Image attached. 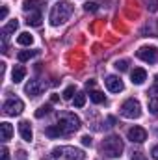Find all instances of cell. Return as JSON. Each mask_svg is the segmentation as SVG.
<instances>
[{"label":"cell","mask_w":158,"mask_h":160,"mask_svg":"<svg viewBox=\"0 0 158 160\" xmlns=\"http://www.w3.org/2000/svg\"><path fill=\"white\" fill-rule=\"evenodd\" d=\"M45 134H47L48 138H60V136H65V132L62 130V127H60V125L47 127V128H45Z\"/></svg>","instance_id":"cell-17"},{"label":"cell","mask_w":158,"mask_h":160,"mask_svg":"<svg viewBox=\"0 0 158 160\" xmlns=\"http://www.w3.org/2000/svg\"><path fill=\"white\" fill-rule=\"evenodd\" d=\"M22 110H24V102L21 99H15V97L6 99L4 104H2V112L6 116H19Z\"/></svg>","instance_id":"cell-6"},{"label":"cell","mask_w":158,"mask_h":160,"mask_svg":"<svg viewBox=\"0 0 158 160\" xmlns=\"http://www.w3.org/2000/svg\"><path fill=\"white\" fill-rule=\"evenodd\" d=\"M50 101H52V102H58V101H60V97H58V95H52V99H50Z\"/></svg>","instance_id":"cell-36"},{"label":"cell","mask_w":158,"mask_h":160,"mask_svg":"<svg viewBox=\"0 0 158 160\" xmlns=\"http://www.w3.org/2000/svg\"><path fill=\"white\" fill-rule=\"evenodd\" d=\"M37 54H39V50H21L17 54V58H19V62H28V60L36 58Z\"/></svg>","instance_id":"cell-18"},{"label":"cell","mask_w":158,"mask_h":160,"mask_svg":"<svg viewBox=\"0 0 158 160\" xmlns=\"http://www.w3.org/2000/svg\"><path fill=\"white\" fill-rule=\"evenodd\" d=\"M86 155L84 151H80L77 147H71V145H63V147H56L52 149L48 160H84Z\"/></svg>","instance_id":"cell-3"},{"label":"cell","mask_w":158,"mask_h":160,"mask_svg":"<svg viewBox=\"0 0 158 160\" xmlns=\"http://www.w3.org/2000/svg\"><path fill=\"white\" fill-rule=\"evenodd\" d=\"M73 95H75V86H69V88L63 91V99H65V101H71Z\"/></svg>","instance_id":"cell-24"},{"label":"cell","mask_w":158,"mask_h":160,"mask_svg":"<svg viewBox=\"0 0 158 160\" xmlns=\"http://www.w3.org/2000/svg\"><path fill=\"white\" fill-rule=\"evenodd\" d=\"M0 132H2V142H7L11 140V134H13V127L9 123H0Z\"/></svg>","instance_id":"cell-16"},{"label":"cell","mask_w":158,"mask_h":160,"mask_svg":"<svg viewBox=\"0 0 158 160\" xmlns=\"http://www.w3.org/2000/svg\"><path fill=\"white\" fill-rule=\"evenodd\" d=\"M116 69L121 71V73L126 71V69H128V62H126V60H117V62H116Z\"/></svg>","instance_id":"cell-23"},{"label":"cell","mask_w":158,"mask_h":160,"mask_svg":"<svg viewBox=\"0 0 158 160\" xmlns=\"http://www.w3.org/2000/svg\"><path fill=\"white\" fill-rule=\"evenodd\" d=\"M149 110H151L153 114H158V99L156 97H153V99L149 101Z\"/></svg>","instance_id":"cell-25"},{"label":"cell","mask_w":158,"mask_h":160,"mask_svg":"<svg viewBox=\"0 0 158 160\" xmlns=\"http://www.w3.org/2000/svg\"><path fill=\"white\" fill-rule=\"evenodd\" d=\"M84 9L86 11H97V4L95 2H87V4H84Z\"/></svg>","instance_id":"cell-26"},{"label":"cell","mask_w":158,"mask_h":160,"mask_svg":"<svg viewBox=\"0 0 158 160\" xmlns=\"http://www.w3.org/2000/svg\"><path fill=\"white\" fill-rule=\"evenodd\" d=\"M7 17V6H2V11H0V21H4Z\"/></svg>","instance_id":"cell-31"},{"label":"cell","mask_w":158,"mask_h":160,"mask_svg":"<svg viewBox=\"0 0 158 160\" xmlns=\"http://www.w3.org/2000/svg\"><path fill=\"white\" fill-rule=\"evenodd\" d=\"M43 89H45V86L41 84L39 80H30V82L24 86V91H26L30 97H37V95H41Z\"/></svg>","instance_id":"cell-10"},{"label":"cell","mask_w":158,"mask_h":160,"mask_svg":"<svg viewBox=\"0 0 158 160\" xmlns=\"http://www.w3.org/2000/svg\"><path fill=\"white\" fill-rule=\"evenodd\" d=\"M93 86H95V80H87V82H86V88H87V89L93 88Z\"/></svg>","instance_id":"cell-34"},{"label":"cell","mask_w":158,"mask_h":160,"mask_svg":"<svg viewBox=\"0 0 158 160\" xmlns=\"http://www.w3.org/2000/svg\"><path fill=\"white\" fill-rule=\"evenodd\" d=\"M130 77H132V84H138V86H140V84H143V82L147 80V73H145V69L138 67V69H134V71H132V75H130Z\"/></svg>","instance_id":"cell-12"},{"label":"cell","mask_w":158,"mask_h":160,"mask_svg":"<svg viewBox=\"0 0 158 160\" xmlns=\"http://www.w3.org/2000/svg\"><path fill=\"white\" fill-rule=\"evenodd\" d=\"M104 84H106V88L112 91V93H119V91H123V80L119 78V77H116V75H110V77H106V80H104Z\"/></svg>","instance_id":"cell-9"},{"label":"cell","mask_w":158,"mask_h":160,"mask_svg":"<svg viewBox=\"0 0 158 160\" xmlns=\"http://www.w3.org/2000/svg\"><path fill=\"white\" fill-rule=\"evenodd\" d=\"M82 145L89 147V145H91V136H82Z\"/></svg>","instance_id":"cell-29"},{"label":"cell","mask_w":158,"mask_h":160,"mask_svg":"<svg viewBox=\"0 0 158 160\" xmlns=\"http://www.w3.org/2000/svg\"><path fill=\"white\" fill-rule=\"evenodd\" d=\"M50 112V104H43L37 108V112H36V118H43V116H47Z\"/></svg>","instance_id":"cell-22"},{"label":"cell","mask_w":158,"mask_h":160,"mask_svg":"<svg viewBox=\"0 0 158 160\" xmlns=\"http://www.w3.org/2000/svg\"><path fill=\"white\" fill-rule=\"evenodd\" d=\"M4 73H6V63L2 62V63H0V77H4Z\"/></svg>","instance_id":"cell-33"},{"label":"cell","mask_w":158,"mask_h":160,"mask_svg":"<svg viewBox=\"0 0 158 160\" xmlns=\"http://www.w3.org/2000/svg\"><path fill=\"white\" fill-rule=\"evenodd\" d=\"M130 160H147L141 153H132V157H130Z\"/></svg>","instance_id":"cell-30"},{"label":"cell","mask_w":158,"mask_h":160,"mask_svg":"<svg viewBox=\"0 0 158 160\" xmlns=\"http://www.w3.org/2000/svg\"><path fill=\"white\" fill-rule=\"evenodd\" d=\"M101 149H102V153H104L108 158H117V157H121L125 145H123V142H121L119 136L112 134V136H106V138L102 140Z\"/></svg>","instance_id":"cell-2"},{"label":"cell","mask_w":158,"mask_h":160,"mask_svg":"<svg viewBox=\"0 0 158 160\" xmlns=\"http://www.w3.org/2000/svg\"><path fill=\"white\" fill-rule=\"evenodd\" d=\"M126 136H128V140H130L132 143H143V142L147 140V132H145V128H141V127H132V128H128Z\"/></svg>","instance_id":"cell-8"},{"label":"cell","mask_w":158,"mask_h":160,"mask_svg":"<svg viewBox=\"0 0 158 160\" xmlns=\"http://www.w3.org/2000/svg\"><path fill=\"white\" fill-rule=\"evenodd\" d=\"M41 6H43L41 0H24V2H22V9H24L26 13H30V11H39Z\"/></svg>","instance_id":"cell-13"},{"label":"cell","mask_w":158,"mask_h":160,"mask_svg":"<svg viewBox=\"0 0 158 160\" xmlns=\"http://www.w3.org/2000/svg\"><path fill=\"white\" fill-rule=\"evenodd\" d=\"M19 134H21V138H22L24 142H32L34 134H32V127H30L28 121H21V123H19Z\"/></svg>","instance_id":"cell-11"},{"label":"cell","mask_w":158,"mask_h":160,"mask_svg":"<svg viewBox=\"0 0 158 160\" xmlns=\"http://www.w3.org/2000/svg\"><path fill=\"white\" fill-rule=\"evenodd\" d=\"M24 75H26V69H24L22 65H15V67H13V71H11V78H13L15 84L22 82V80H24Z\"/></svg>","instance_id":"cell-15"},{"label":"cell","mask_w":158,"mask_h":160,"mask_svg":"<svg viewBox=\"0 0 158 160\" xmlns=\"http://www.w3.org/2000/svg\"><path fill=\"white\" fill-rule=\"evenodd\" d=\"M121 116L126 119H138L141 116V104L136 99H126L121 104Z\"/></svg>","instance_id":"cell-5"},{"label":"cell","mask_w":158,"mask_h":160,"mask_svg":"<svg viewBox=\"0 0 158 160\" xmlns=\"http://www.w3.org/2000/svg\"><path fill=\"white\" fill-rule=\"evenodd\" d=\"M58 125L62 127V130L65 134H71V132H75V130L80 128V119L75 114H71V112H63L58 118Z\"/></svg>","instance_id":"cell-4"},{"label":"cell","mask_w":158,"mask_h":160,"mask_svg":"<svg viewBox=\"0 0 158 160\" xmlns=\"http://www.w3.org/2000/svg\"><path fill=\"white\" fill-rule=\"evenodd\" d=\"M151 157H153L155 160H158V145H155V147L151 149Z\"/></svg>","instance_id":"cell-32"},{"label":"cell","mask_w":158,"mask_h":160,"mask_svg":"<svg viewBox=\"0 0 158 160\" xmlns=\"http://www.w3.org/2000/svg\"><path fill=\"white\" fill-rule=\"evenodd\" d=\"M17 43H19V45H24V47H30V45L34 43V38H32V34H28V32H22V34H19Z\"/></svg>","instance_id":"cell-19"},{"label":"cell","mask_w":158,"mask_h":160,"mask_svg":"<svg viewBox=\"0 0 158 160\" xmlns=\"http://www.w3.org/2000/svg\"><path fill=\"white\" fill-rule=\"evenodd\" d=\"M136 56H138L140 60L147 62V63H155L158 60V50L155 47H141V48H138Z\"/></svg>","instance_id":"cell-7"},{"label":"cell","mask_w":158,"mask_h":160,"mask_svg":"<svg viewBox=\"0 0 158 160\" xmlns=\"http://www.w3.org/2000/svg\"><path fill=\"white\" fill-rule=\"evenodd\" d=\"M71 13H73V6H71L69 2L62 0V2L54 4L52 9H50V24H52V26L63 24V22L71 17Z\"/></svg>","instance_id":"cell-1"},{"label":"cell","mask_w":158,"mask_h":160,"mask_svg":"<svg viewBox=\"0 0 158 160\" xmlns=\"http://www.w3.org/2000/svg\"><path fill=\"white\" fill-rule=\"evenodd\" d=\"M26 24L28 26H41V9L39 11H30L28 17H26Z\"/></svg>","instance_id":"cell-14"},{"label":"cell","mask_w":158,"mask_h":160,"mask_svg":"<svg viewBox=\"0 0 158 160\" xmlns=\"http://www.w3.org/2000/svg\"><path fill=\"white\" fill-rule=\"evenodd\" d=\"M153 91L158 93V75H156V78H155V88H153Z\"/></svg>","instance_id":"cell-35"},{"label":"cell","mask_w":158,"mask_h":160,"mask_svg":"<svg viewBox=\"0 0 158 160\" xmlns=\"http://www.w3.org/2000/svg\"><path fill=\"white\" fill-rule=\"evenodd\" d=\"M89 99H91L95 104H101V102H104V93H101V91H91V93H89Z\"/></svg>","instance_id":"cell-20"},{"label":"cell","mask_w":158,"mask_h":160,"mask_svg":"<svg viewBox=\"0 0 158 160\" xmlns=\"http://www.w3.org/2000/svg\"><path fill=\"white\" fill-rule=\"evenodd\" d=\"M0 160H9V153L6 147H2V151H0Z\"/></svg>","instance_id":"cell-27"},{"label":"cell","mask_w":158,"mask_h":160,"mask_svg":"<svg viewBox=\"0 0 158 160\" xmlns=\"http://www.w3.org/2000/svg\"><path fill=\"white\" fill-rule=\"evenodd\" d=\"M84 104H86V95L84 93H77L75 95V106L77 108H82Z\"/></svg>","instance_id":"cell-21"},{"label":"cell","mask_w":158,"mask_h":160,"mask_svg":"<svg viewBox=\"0 0 158 160\" xmlns=\"http://www.w3.org/2000/svg\"><path fill=\"white\" fill-rule=\"evenodd\" d=\"M28 157H26V151L24 149H21V151H17V160H26Z\"/></svg>","instance_id":"cell-28"}]
</instances>
